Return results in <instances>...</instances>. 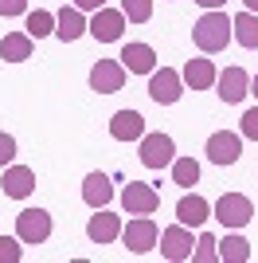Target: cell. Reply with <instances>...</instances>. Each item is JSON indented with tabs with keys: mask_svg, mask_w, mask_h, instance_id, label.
<instances>
[{
	"mask_svg": "<svg viewBox=\"0 0 258 263\" xmlns=\"http://www.w3.org/2000/svg\"><path fill=\"white\" fill-rule=\"evenodd\" d=\"M192 44L204 55L227 51V44H231V16H227L223 8H207L204 16L192 24Z\"/></svg>",
	"mask_w": 258,
	"mask_h": 263,
	"instance_id": "1",
	"label": "cell"
},
{
	"mask_svg": "<svg viewBox=\"0 0 258 263\" xmlns=\"http://www.w3.org/2000/svg\"><path fill=\"white\" fill-rule=\"evenodd\" d=\"M215 220H219L223 228L239 232L254 220V204H250V197H243V193H223V197L215 200Z\"/></svg>",
	"mask_w": 258,
	"mask_h": 263,
	"instance_id": "2",
	"label": "cell"
},
{
	"mask_svg": "<svg viewBox=\"0 0 258 263\" xmlns=\"http://www.w3.org/2000/svg\"><path fill=\"white\" fill-rule=\"evenodd\" d=\"M184 95V79L180 71H172V67H157L149 75V99L157 106H172V102H180Z\"/></svg>",
	"mask_w": 258,
	"mask_h": 263,
	"instance_id": "3",
	"label": "cell"
},
{
	"mask_svg": "<svg viewBox=\"0 0 258 263\" xmlns=\"http://www.w3.org/2000/svg\"><path fill=\"white\" fill-rule=\"evenodd\" d=\"M121 204H125L129 216H153V212L161 209V193L153 185H145V181H129L121 189Z\"/></svg>",
	"mask_w": 258,
	"mask_h": 263,
	"instance_id": "4",
	"label": "cell"
},
{
	"mask_svg": "<svg viewBox=\"0 0 258 263\" xmlns=\"http://www.w3.org/2000/svg\"><path fill=\"white\" fill-rule=\"evenodd\" d=\"M157 240H161V232H157L153 216H137V220H129L125 228H121V243H125L133 255L153 252V248H157Z\"/></svg>",
	"mask_w": 258,
	"mask_h": 263,
	"instance_id": "5",
	"label": "cell"
},
{
	"mask_svg": "<svg viewBox=\"0 0 258 263\" xmlns=\"http://www.w3.org/2000/svg\"><path fill=\"white\" fill-rule=\"evenodd\" d=\"M141 165L145 169H164V165H172V157H176V142H172L168 134H141Z\"/></svg>",
	"mask_w": 258,
	"mask_h": 263,
	"instance_id": "6",
	"label": "cell"
},
{
	"mask_svg": "<svg viewBox=\"0 0 258 263\" xmlns=\"http://www.w3.org/2000/svg\"><path fill=\"white\" fill-rule=\"evenodd\" d=\"M125 67H121V59H98L94 67H90V90H98V95H118L121 87H125Z\"/></svg>",
	"mask_w": 258,
	"mask_h": 263,
	"instance_id": "7",
	"label": "cell"
},
{
	"mask_svg": "<svg viewBox=\"0 0 258 263\" xmlns=\"http://www.w3.org/2000/svg\"><path fill=\"white\" fill-rule=\"evenodd\" d=\"M16 236L24 243H47L51 240V212L43 209H24L16 216Z\"/></svg>",
	"mask_w": 258,
	"mask_h": 263,
	"instance_id": "8",
	"label": "cell"
},
{
	"mask_svg": "<svg viewBox=\"0 0 258 263\" xmlns=\"http://www.w3.org/2000/svg\"><path fill=\"white\" fill-rule=\"evenodd\" d=\"M86 32L94 35L98 44H118L121 32H125V12L121 8H98L94 20L86 24Z\"/></svg>",
	"mask_w": 258,
	"mask_h": 263,
	"instance_id": "9",
	"label": "cell"
},
{
	"mask_svg": "<svg viewBox=\"0 0 258 263\" xmlns=\"http://www.w3.org/2000/svg\"><path fill=\"white\" fill-rule=\"evenodd\" d=\"M192 248H196L192 228H188V224H180V220H176L172 228L161 232V255H164V259H172V263L192 259Z\"/></svg>",
	"mask_w": 258,
	"mask_h": 263,
	"instance_id": "10",
	"label": "cell"
},
{
	"mask_svg": "<svg viewBox=\"0 0 258 263\" xmlns=\"http://www.w3.org/2000/svg\"><path fill=\"white\" fill-rule=\"evenodd\" d=\"M0 189H4V197H12V200H28L35 193V169H28V165H4Z\"/></svg>",
	"mask_w": 258,
	"mask_h": 263,
	"instance_id": "11",
	"label": "cell"
},
{
	"mask_svg": "<svg viewBox=\"0 0 258 263\" xmlns=\"http://www.w3.org/2000/svg\"><path fill=\"white\" fill-rule=\"evenodd\" d=\"M239 154H243V138H239V134L219 130V134L207 138V161H215V165H235Z\"/></svg>",
	"mask_w": 258,
	"mask_h": 263,
	"instance_id": "12",
	"label": "cell"
},
{
	"mask_svg": "<svg viewBox=\"0 0 258 263\" xmlns=\"http://www.w3.org/2000/svg\"><path fill=\"white\" fill-rule=\"evenodd\" d=\"M86 236H90V243L121 240V216H114L110 209H94V216L86 220Z\"/></svg>",
	"mask_w": 258,
	"mask_h": 263,
	"instance_id": "13",
	"label": "cell"
},
{
	"mask_svg": "<svg viewBox=\"0 0 258 263\" xmlns=\"http://www.w3.org/2000/svg\"><path fill=\"white\" fill-rule=\"evenodd\" d=\"M215 95H219V99L223 102H243L250 95V75L247 71H243V67H223V75L215 79Z\"/></svg>",
	"mask_w": 258,
	"mask_h": 263,
	"instance_id": "14",
	"label": "cell"
},
{
	"mask_svg": "<svg viewBox=\"0 0 258 263\" xmlns=\"http://www.w3.org/2000/svg\"><path fill=\"white\" fill-rule=\"evenodd\" d=\"M180 79H184V87H192V90H207V87H215L219 71H215V63L207 59V55H196V59L184 63Z\"/></svg>",
	"mask_w": 258,
	"mask_h": 263,
	"instance_id": "15",
	"label": "cell"
},
{
	"mask_svg": "<svg viewBox=\"0 0 258 263\" xmlns=\"http://www.w3.org/2000/svg\"><path fill=\"white\" fill-rule=\"evenodd\" d=\"M121 67H125L129 75H153L157 71V51L149 44H125L121 47Z\"/></svg>",
	"mask_w": 258,
	"mask_h": 263,
	"instance_id": "16",
	"label": "cell"
},
{
	"mask_svg": "<svg viewBox=\"0 0 258 263\" xmlns=\"http://www.w3.org/2000/svg\"><path fill=\"white\" fill-rule=\"evenodd\" d=\"M141 134H145V118L137 110H118L110 118V138L114 142H141Z\"/></svg>",
	"mask_w": 258,
	"mask_h": 263,
	"instance_id": "17",
	"label": "cell"
},
{
	"mask_svg": "<svg viewBox=\"0 0 258 263\" xmlns=\"http://www.w3.org/2000/svg\"><path fill=\"white\" fill-rule=\"evenodd\" d=\"M82 200L90 209H106L110 200H114V185H110L106 173H86L82 177Z\"/></svg>",
	"mask_w": 258,
	"mask_h": 263,
	"instance_id": "18",
	"label": "cell"
},
{
	"mask_svg": "<svg viewBox=\"0 0 258 263\" xmlns=\"http://www.w3.org/2000/svg\"><path fill=\"white\" fill-rule=\"evenodd\" d=\"M207 216H211V204H207L200 193H184V197H180V204H176V220H180V224L200 228Z\"/></svg>",
	"mask_w": 258,
	"mask_h": 263,
	"instance_id": "19",
	"label": "cell"
},
{
	"mask_svg": "<svg viewBox=\"0 0 258 263\" xmlns=\"http://www.w3.org/2000/svg\"><path fill=\"white\" fill-rule=\"evenodd\" d=\"M55 35L63 44H75L78 35H86V20H82V8H63L55 16Z\"/></svg>",
	"mask_w": 258,
	"mask_h": 263,
	"instance_id": "20",
	"label": "cell"
},
{
	"mask_svg": "<svg viewBox=\"0 0 258 263\" xmlns=\"http://www.w3.org/2000/svg\"><path fill=\"white\" fill-rule=\"evenodd\" d=\"M231 40H239L247 51H258V12H239L231 20Z\"/></svg>",
	"mask_w": 258,
	"mask_h": 263,
	"instance_id": "21",
	"label": "cell"
},
{
	"mask_svg": "<svg viewBox=\"0 0 258 263\" xmlns=\"http://www.w3.org/2000/svg\"><path fill=\"white\" fill-rule=\"evenodd\" d=\"M0 59H4V63H24V59H32V35L28 32H8L0 40Z\"/></svg>",
	"mask_w": 258,
	"mask_h": 263,
	"instance_id": "22",
	"label": "cell"
},
{
	"mask_svg": "<svg viewBox=\"0 0 258 263\" xmlns=\"http://www.w3.org/2000/svg\"><path fill=\"white\" fill-rule=\"evenodd\" d=\"M250 259V243L243 236H223L219 243V263H247Z\"/></svg>",
	"mask_w": 258,
	"mask_h": 263,
	"instance_id": "23",
	"label": "cell"
},
{
	"mask_svg": "<svg viewBox=\"0 0 258 263\" xmlns=\"http://www.w3.org/2000/svg\"><path fill=\"white\" fill-rule=\"evenodd\" d=\"M172 181H176V185H196V181H200V161H196V157H172Z\"/></svg>",
	"mask_w": 258,
	"mask_h": 263,
	"instance_id": "24",
	"label": "cell"
},
{
	"mask_svg": "<svg viewBox=\"0 0 258 263\" xmlns=\"http://www.w3.org/2000/svg\"><path fill=\"white\" fill-rule=\"evenodd\" d=\"M24 32L32 35V40H43V35H55V16H51V12H43V8L28 12V28H24Z\"/></svg>",
	"mask_w": 258,
	"mask_h": 263,
	"instance_id": "25",
	"label": "cell"
},
{
	"mask_svg": "<svg viewBox=\"0 0 258 263\" xmlns=\"http://www.w3.org/2000/svg\"><path fill=\"white\" fill-rule=\"evenodd\" d=\"M121 12H125L129 24H149L153 20V0H121Z\"/></svg>",
	"mask_w": 258,
	"mask_h": 263,
	"instance_id": "26",
	"label": "cell"
},
{
	"mask_svg": "<svg viewBox=\"0 0 258 263\" xmlns=\"http://www.w3.org/2000/svg\"><path fill=\"white\" fill-rule=\"evenodd\" d=\"M192 259L196 263H219V243H215V236H200L196 240V248H192Z\"/></svg>",
	"mask_w": 258,
	"mask_h": 263,
	"instance_id": "27",
	"label": "cell"
},
{
	"mask_svg": "<svg viewBox=\"0 0 258 263\" xmlns=\"http://www.w3.org/2000/svg\"><path fill=\"white\" fill-rule=\"evenodd\" d=\"M24 259V240L20 236H0V263H20Z\"/></svg>",
	"mask_w": 258,
	"mask_h": 263,
	"instance_id": "28",
	"label": "cell"
},
{
	"mask_svg": "<svg viewBox=\"0 0 258 263\" xmlns=\"http://www.w3.org/2000/svg\"><path fill=\"white\" fill-rule=\"evenodd\" d=\"M239 130H243V138H250V142H258V106H250L243 118H239Z\"/></svg>",
	"mask_w": 258,
	"mask_h": 263,
	"instance_id": "29",
	"label": "cell"
},
{
	"mask_svg": "<svg viewBox=\"0 0 258 263\" xmlns=\"http://www.w3.org/2000/svg\"><path fill=\"white\" fill-rule=\"evenodd\" d=\"M12 157H16V138L0 130V169H4V165H12Z\"/></svg>",
	"mask_w": 258,
	"mask_h": 263,
	"instance_id": "30",
	"label": "cell"
},
{
	"mask_svg": "<svg viewBox=\"0 0 258 263\" xmlns=\"http://www.w3.org/2000/svg\"><path fill=\"white\" fill-rule=\"evenodd\" d=\"M0 16H28V0H0Z\"/></svg>",
	"mask_w": 258,
	"mask_h": 263,
	"instance_id": "31",
	"label": "cell"
},
{
	"mask_svg": "<svg viewBox=\"0 0 258 263\" xmlns=\"http://www.w3.org/2000/svg\"><path fill=\"white\" fill-rule=\"evenodd\" d=\"M75 8H82V12H98V8H106V0H75Z\"/></svg>",
	"mask_w": 258,
	"mask_h": 263,
	"instance_id": "32",
	"label": "cell"
},
{
	"mask_svg": "<svg viewBox=\"0 0 258 263\" xmlns=\"http://www.w3.org/2000/svg\"><path fill=\"white\" fill-rule=\"evenodd\" d=\"M196 4H200V8H223L227 0H196Z\"/></svg>",
	"mask_w": 258,
	"mask_h": 263,
	"instance_id": "33",
	"label": "cell"
},
{
	"mask_svg": "<svg viewBox=\"0 0 258 263\" xmlns=\"http://www.w3.org/2000/svg\"><path fill=\"white\" fill-rule=\"evenodd\" d=\"M247 4V12H258V0H243Z\"/></svg>",
	"mask_w": 258,
	"mask_h": 263,
	"instance_id": "34",
	"label": "cell"
},
{
	"mask_svg": "<svg viewBox=\"0 0 258 263\" xmlns=\"http://www.w3.org/2000/svg\"><path fill=\"white\" fill-rule=\"evenodd\" d=\"M250 90H254V99H258V75H254V83H250Z\"/></svg>",
	"mask_w": 258,
	"mask_h": 263,
	"instance_id": "35",
	"label": "cell"
}]
</instances>
